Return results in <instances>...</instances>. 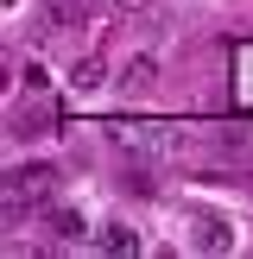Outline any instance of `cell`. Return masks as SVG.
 I'll use <instances>...</instances> for the list:
<instances>
[{"instance_id":"cell-1","label":"cell","mask_w":253,"mask_h":259,"mask_svg":"<svg viewBox=\"0 0 253 259\" xmlns=\"http://www.w3.org/2000/svg\"><path fill=\"white\" fill-rule=\"evenodd\" d=\"M51 177L45 164H19V171H7V190H0V228H25L38 209L51 202Z\"/></svg>"},{"instance_id":"cell-2","label":"cell","mask_w":253,"mask_h":259,"mask_svg":"<svg viewBox=\"0 0 253 259\" xmlns=\"http://www.w3.org/2000/svg\"><path fill=\"white\" fill-rule=\"evenodd\" d=\"M184 247H190V253H234L240 240H234V228H228L222 215L202 209V215H190V222H184Z\"/></svg>"},{"instance_id":"cell-3","label":"cell","mask_w":253,"mask_h":259,"mask_svg":"<svg viewBox=\"0 0 253 259\" xmlns=\"http://www.w3.org/2000/svg\"><path fill=\"white\" fill-rule=\"evenodd\" d=\"M152 89H158V57H146V51L126 57V63H120V95H126V101H146Z\"/></svg>"},{"instance_id":"cell-4","label":"cell","mask_w":253,"mask_h":259,"mask_svg":"<svg viewBox=\"0 0 253 259\" xmlns=\"http://www.w3.org/2000/svg\"><path fill=\"white\" fill-rule=\"evenodd\" d=\"M45 228H51V240H82L89 234L82 209H70V202H45Z\"/></svg>"},{"instance_id":"cell-5","label":"cell","mask_w":253,"mask_h":259,"mask_svg":"<svg viewBox=\"0 0 253 259\" xmlns=\"http://www.w3.org/2000/svg\"><path fill=\"white\" fill-rule=\"evenodd\" d=\"M95 247L114 253V259H126V253H139V234H133V222H101L95 228Z\"/></svg>"},{"instance_id":"cell-6","label":"cell","mask_w":253,"mask_h":259,"mask_svg":"<svg viewBox=\"0 0 253 259\" xmlns=\"http://www.w3.org/2000/svg\"><path fill=\"white\" fill-rule=\"evenodd\" d=\"M45 120H51V101H32V108H19V126H13V133H19V139H38Z\"/></svg>"},{"instance_id":"cell-7","label":"cell","mask_w":253,"mask_h":259,"mask_svg":"<svg viewBox=\"0 0 253 259\" xmlns=\"http://www.w3.org/2000/svg\"><path fill=\"white\" fill-rule=\"evenodd\" d=\"M45 19H57V25H76V0H45Z\"/></svg>"},{"instance_id":"cell-8","label":"cell","mask_w":253,"mask_h":259,"mask_svg":"<svg viewBox=\"0 0 253 259\" xmlns=\"http://www.w3.org/2000/svg\"><path fill=\"white\" fill-rule=\"evenodd\" d=\"M114 7H120V13H146L152 0H114Z\"/></svg>"}]
</instances>
